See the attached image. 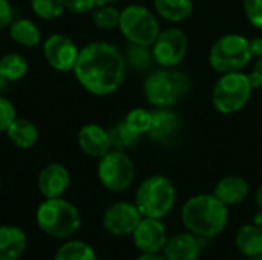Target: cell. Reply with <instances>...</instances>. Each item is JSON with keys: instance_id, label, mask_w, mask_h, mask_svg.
Listing matches in <instances>:
<instances>
[{"instance_id": "12", "label": "cell", "mask_w": 262, "mask_h": 260, "mask_svg": "<svg viewBox=\"0 0 262 260\" xmlns=\"http://www.w3.org/2000/svg\"><path fill=\"white\" fill-rule=\"evenodd\" d=\"M80 49L72 38L63 34H52L43 43V55L51 67L60 72L74 70Z\"/></svg>"}, {"instance_id": "30", "label": "cell", "mask_w": 262, "mask_h": 260, "mask_svg": "<svg viewBox=\"0 0 262 260\" xmlns=\"http://www.w3.org/2000/svg\"><path fill=\"white\" fill-rule=\"evenodd\" d=\"M124 121L138 135H147L152 124V110H147L144 107H135L126 115Z\"/></svg>"}, {"instance_id": "4", "label": "cell", "mask_w": 262, "mask_h": 260, "mask_svg": "<svg viewBox=\"0 0 262 260\" xmlns=\"http://www.w3.org/2000/svg\"><path fill=\"white\" fill-rule=\"evenodd\" d=\"M177 187L164 175L147 176L135 192V205L143 218H166L177 204Z\"/></svg>"}, {"instance_id": "10", "label": "cell", "mask_w": 262, "mask_h": 260, "mask_svg": "<svg viewBox=\"0 0 262 260\" xmlns=\"http://www.w3.org/2000/svg\"><path fill=\"white\" fill-rule=\"evenodd\" d=\"M189 37L184 29L178 26L161 29L157 40L150 46L155 64L167 69L178 67L189 54Z\"/></svg>"}, {"instance_id": "41", "label": "cell", "mask_w": 262, "mask_h": 260, "mask_svg": "<svg viewBox=\"0 0 262 260\" xmlns=\"http://www.w3.org/2000/svg\"><path fill=\"white\" fill-rule=\"evenodd\" d=\"M115 2H120V0H98V5H101V3H115Z\"/></svg>"}, {"instance_id": "15", "label": "cell", "mask_w": 262, "mask_h": 260, "mask_svg": "<svg viewBox=\"0 0 262 260\" xmlns=\"http://www.w3.org/2000/svg\"><path fill=\"white\" fill-rule=\"evenodd\" d=\"M78 146L83 153L91 158H101L109 150H112V143L109 136V130L98 124H84L77 135Z\"/></svg>"}, {"instance_id": "43", "label": "cell", "mask_w": 262, "mask_h": 260, "mask_svg": "<svg viewBox=\"0 0 262 260\" xmlns=\"http://www.w3.org/2000/svg\"><path fill=\"white\" fill-rule=\"evenodd\" d=\"M0 188H2V182H0Z\"/></svg>"}, {"instance_id": "40", "label": "cell", "mask_w": 262, "mask_h": 260, "mask_svg": "<svg viewBox=\"0 0 262 260\" xmlns=\"http://www.w3.org/2000/svg\"><path fill=\"white\" fill-rule=\"evenodd\" d=\"M253 224H256V225H259V227H262V211H261V210H259V213L256 215V218H255Z\"/></svg>"}, {"instance_id": "26", "label": "cell", "mask_w": 262, "mask_h": 260, "mask_svg": "<svg viewBox=\"0 0 262 260\" xmlns=\"http://www.w3.org/2000/svg\"><path fill=\"white\" fill-rule=\"evenodd\" d=\"M109 136H111V143H112V147L117 149V150H129V149H134L140 139H141V135H138L137 132H134L127 124L126 121H120L117 123L111 130H109Z\"/></svg>"}, {"instance_id": "16", "label": "cell", "mask_w": 262, "mask_h": 260, "mask_svg": "<svg viewBox=\"0 0 262 260\" xmlns=\"http://www.w3.org/2000/svg\"><path fill=\"white\" fill-rule=\"evenodd\" d=\"M181 132V118L172 109H154L149 136L155 143L169 144Z\"/></svg>"}, {"instance_id": "3", "label": "cell", "mask_w": 262, "mask_h": 260, "mask_svg": "<svg viewBox=\"0 0 262 260\" xmlns=\"http://www.w3.org/2000/svg\"><path fill=\"white\" fill-rule=\"evenodd\" d=\"M190 77L178 67H158L143 81V95L154 109H172L190 92Z\"/></svg>"}, {"instance_id": "36", "label": "cell", "mask_w": 262, "mask_h": 260, "mask_svg": "<svg viewBox=\"0 0 262 260\" xmlns=\"http://www.w3.org/2000/svg\"><path fill=\"white\" fill-rule=\"evenodd\" d=\"M250 41V51H252V55L253 58H259L262 57V37H253V38H249Z\"/></svg>"}, {"instance_id": "25", "label": "cell", "mask_w": 262, "mask_h": 260, "mask_svg": "<svg viewBox=\"0 0 262 260\" xmlns=\"http://www.w3.org/2000/svg\"><path fill=\"white\" fill-rule=\"evenodd\" d=\"M126 64L137 72L150 70L155 64L154 54L150 46H140V44H129L127 52L124 54Z\"/></svg>"}, {"instance_id": "24", "label": "cell", "mask_w": 262, "mask_h": 260, "mask_svg": "<svg viewBox=\"0 0 262 260\" xmlns=\"http://www.w3.org/2000/svg\"><path fill=\"white\" fill-rule=\"evenodd\" d=\"M28 72V63L25 57L17 52L5 54L0 58V74L8 83H14L21 80Z\"/></svg>"}, {"instance_id": "14", "label": "cell", "mask_w": 262, "mask_h": 260, "mask_svg": "<svg viewBox=\"0 0 262 260\" xmlns=\"http://www.w3.org/2000/svg\"><path fill=\"white\" fill-rule=\"evenodd\" d=\"M71 182V176L68 169L63 164L51 162L41 169L38 173V190L45 196V199L51 198H61L68 190Z\"/></svg>"}, {"instance_id": "6", "label": "cell", "mask_w": 262, "mask_h": 260, "mask_svg": "<svg viewBox=\"0 0 262 260\" xmlns=\"http://www.w3.org/2000/svg\"><path fill=\"white\" fill-rule=\"evenodd\" d=\"M207 60L209 66L220 75L244 70L253 60L250 41L238 32L224 34L210 46Z\"/></svg>"}, {"instance_id": "5", "label": "cell", "mask_w": 262, "mask_h": 260, "mask_svg": "<svg viewBox=\"0 0 262 260\" xmlns=\"http://www.w3.org/2000/svg\"><path fill=\"white\" fill-rule=\"evenodd\" d=\"M38 228L55 239H68L81 227V215L78 208L63 198L45 199L37 208Z\"/></svg>"}, {"instance_id": "19", "label": "cell", "mask_w": 262, "mask_h": 260, "mask_svg": "<svg viewBox=\"0 0 262 260\" xmlns=\"http://www.w3.org/2000/svg\"><path fill=\"white\" fill-rule=\"evenodd\" d=\"M193 9V0H154V11L158 18L173 25L183 23L190 18Z\"/></svg>"}, {"instance_id": "31", "label": "cell", "mask_w": 262, "mask_h": 260, "mask_svg": "<svg viewBox=\"0 0 262 260\" xmlns=\"http://www.w3.org/2000/svg\"><path fill=\"white\" fill-rule=\"evenodd\" d=\"M243 11L247 21L262 31V0H243Z\"/></svg>"}, {"instance_id": "32", "label": "cell", "mask_w": 262, "mask_h": 260, "mask_svg": "<svg viewBox=\"0 0 262 260\" xmlns=\"http://www.w3.org/2000/svg\"><path fill=\"white\" fill-rule=\"evenodd\" d=\"M15 107L14 104L0 95V132H6L11 123L15 120Z\"/></svg>"}, {"instance_id": "33", "label": "cell", "mask_w": 262, "mask_h": 260, "mask_svg": "<svg viewBox=\"0 0 262 260\" xmlns=\"http://www.w3.org/2000/svg\"><path fill=\"white\" fill-rule=\"evenodd\" d=\"M64 8L74 14H86L92 12L94 8L98 5V0H63Z\"/></svg>"}, {"instance_id": "35", "label": "cell", "mask_w": 262, "mask_h": 260, "mask_svg": "<svg viewBox=\"0 0 262 260\" xmlns=\"http://www.w3.org/2000/svg\"><path fill=\"white\" fill-rule=\"evenodd\" d=\"M250 81L253 84V89H262V57L256 58V61L252 66V70L249 72Z\"/></svg>"}, {"instance_id": "38", "label": "cell", "mask_w": 262, "mask_h": 260, "mask_svg": "<svg viewBox=\"0 0 262 260\" xmlns=\"http://www.w3.org/2000/svg\"><path fill=\"white\" fill-rule=\"evenodd\" d=\"M255 202H256L258 208L262 211V185L258 187V190H256V193H255Z\"/></svg>"}, {"instance_id": "23", "label": "cell", "mask_w": 262, "mask_h": 260, "mask_svg": "<svg viewBox=\"0 0 262 260\" xmlns=\"http://www.w3.org/2000/svg\"><path fill=\"white\" fill-rule=\"evenodd\" d=\"M9 35L15 43H18L20 46H25V48H34L41 41L40 29L35 26L34 21H31L28 18L14 20L9 25Z\"/></svg>"}, {"instance_id": "39", "label": "cell", "mask_w": 262, "mask_h": 260, "mask_svg": "<svg viewBox=\"0 0 262 260\" xmlns=\"http://www.w3.org/2000/svg\"><path fill=\"white\" fill-rule=\"evenodd\" d=\"M6 84H8V81L2 77V74H0V93L6 89Z\"/></svg>"}, {"instance_id": "8", "label": "cell", "mask_w": 262, "mask_h": 260, "mask_svg": "<svg viewBox=\"0 0 262 260\" xmlns=\"http://www.w3.org/2000/svg\"><path fill=\"white\" fill-rule=\"evenodd\" d=\"M118 29L129 44L152 46L161 32L160 18L155 11L144 5L132 3L120 11Z\"/></svg>"}, {"instance_id": "9", "label": "cell", "mask_w": 262, "mask_h": 260, "mask_svg": "<svg viewBox=\"0 0 262 260\" xmlns=\"http://www.w3.org/2000/svg\"><path fill=\"white\" fill-rule=\"evenodd\" d=\"M97 175L104 188L120 193L134 184L135 166L126 152L114 149L100 158Z\"/></svg>"}, {"instance_id": "34", "label": "cell", "mask_w": 262, "mask_h": 260, "mask_svg": "<svg viewBox=\"0 0 262 260\" xmlns=\"http://www.w3.org/2000/svg\"><path fill=\"white\" fill-rule=\"evenodd\" d=\"M12 6L8 0H0V29L9 26L14 20Z\"/></svg>"}, {"instance_id": "20", "label": "cell", "mask_w": 262, "mask_h": 260, "mask_svg": "<svg viewBox=\"0 0 262 260\" xmlns=\"http://www.w3.org/2000/svg\"><path fill=\"white\" fill-rule=\"evenodd\" d=\"M26 250V234L14 225L0 227V260H18Z\"/></svg>"}, {"instance_id": "28", "label": "cell", "mask_w": 262, "mask_h": 260, "mask_svg": "<svg viewBox=\"0 0 262 260\" xmlns=\"http://www.w3.org/2000/svg\"><path fill=\"white\" fill-rule=\"evenodd\" d=\"M92 21L100 29H114L118 28L120 21V9L115 8L112 3H101L94 8L91 12Z\"/></svg>"}, {"instance_id": "7", "label": "cell", "mask_w": 262, "mask_h": 260, "mask_svg": "<svg viewBox=\"0 0 262 260\" xmlns=\"http://www.w3.org/2000/svg\"><path fill=\"white\" fill-rule=\"evenodd\" d=\"M253 90L250 77L244 70L221 74L212 89V104L218 113L230 116L249 104Z\"/></svg>"}, {"instance_id": "17", "label": "cell", "mask_w": 262, "mask_h": 260, "mask_svg": "<svg viewBox=\"0 0 262 260\" xmlns=\"http://www.w3.org/2000/svg\"><path fill=\"white\" fill-rule=\"evenodd\" d=\"M203 241L192 233H180L167 239L163 256L167 260H198L203 253Z\"/></svg>"}, {"instance_id": "42", "label": "cell", "mask_w": 262, "mask_h": 260, "mask_svg": "<svg viewBox=\"0 0 262 260\" xmlns=\"http://www.w3.org/2000/svg\"><path fill=\"white\" fill-rule=\"evenodd\" d=\"M252 260H262V256H259V257H256V259H252Z\"/></svg>"}, {"instance_id": "21", "label": "cell", "mask_w": 262, "mask_h": 260, "mask_svg": "<svg viewBox=\"0 0 262 260\" xmlns=\"http://www.w3.org/2000/svg\"><path fill=\"white\" fill-rule=\"evenodd\" d=\"M235 245L238 251L249 259L262 256V227L256 224L243 225L236 233Z\"/></svg>"}, {"instance_id": "13", "label": "cell", "mask_w": 262, "mask_h": 260, "mask_svg": "<svg viewBox=\"0 0 262 260\" xmlns=\"http://www.w3.org/2000/svg\"><path fill=\"white\" fill-rule=\"evenodd\" d=\"M167 239L163 221L155 218H143L132 233V242L140 253H161Z\"/></svg>"}, {"instance_id": "29", "label": "cell", "mask_w": 262, "mask_h": 260, "mask_svg": "<svg viewBox=\"0 0 262 260\" xmlns=\"http://www.w3.org/2000/svg\"><path fill=\"white\" fill-rule=\"evenodd\" d=\"M31 8L34 14L43 20H55L64 12L63 0H31Z\"/></svg>"}, {"instance_id": "27", "label": "cell", "mask_w": 262, "mask_h": 260, "mask_svg": "<svg viewBox=\"0 0 262 260\" xmlns=\"http://www.w3.org/2000/svg\"><path fill=\"white\" fill-rule=\"evenodd\" d=\"M54 260H97V256L89 244L83 241H69L57 250Z\"/></svg>"}, {"instance_id": "2", "label": "cell", "mask_w": 262, "mask_h": 260, "mask_svg": "<svg viewBox=\"0 0 262 260\" xmlns=\"http://www.w3.org/2000/svg\"><path fill=\"white\" fill-rule=\"evenodd\" d=\"M181 222L189 233L201 239H213L229 224V207L213 193H200L183 204Z\"/></svg>"}, {"instance_id": "22", "label": "cell", "mask_w": 262, "mask_h": 260, "mask_svg": "<svg viewBox=\"0 0 262 260\" xmlns=\"http://www.w3.org/2000/svg\"><path fill=\"white\" fill-rule=\"evenodd\" d=\"M6 135L15 147L23 150L34 147L38 139V130L35 124L25 118H15L8 127Z\"/></svg>"}, {"instance_id": "37", "label": "cell", "mask_w": 262, "mask_h": 260, "mask_svg": "<svg viewBox=\"0 0 262 260\" xmlns=\"http://www.w3.org/2000/svg\"><path fill=\"white\" fill-rule=\"evenodd\" d=\"M135 260H167L163 254L160 253H141V256H138Z\"/></svg>"}, {"instance_id": "18", "label": "cell", "mask_w": 262, "mask_h": 260, "mask_svg": "<svg viewBox=\"0 0 262 260\" xmlns=\"http://www.w3.org/2000/svg\"><path fill=\"white\" fill-rule=\"evenodd\" d=\"M250 193L249 182L238 175H227L221 178L213 190V195L227 207H235L243 204Z\"/></svg>"}, {"instance_id": "11", "label": "cell", "mask_w": 262, "mask_h": 260, "mask_svg": "<svg viewBox=\"0 0 262 260\" xmlns=\"http://www.w3.org/2000/svg\"><path fill=\"white\" fill-rule=\"evenodd\" d=\"M141 219L143 216L135 204L118 201L106 208L103 215V227L112 236H132Z\"/></svg>"}, {"instance_id": "1", "label": "cell", "mask_w": 262, "mask_h": 260, "mask_svg": "<svg viewBox=\"0 0 262 260\" xmlns=\"http://www.w3.org/2000/svg\"><path fill=\"white\" fill-rule=\"evenodd\" d=\"M124 54L106 41H94L80 49L74 75L80 86L95 95L107 97L117 92L126 80Z\"/></svg>"}]
</instances>
